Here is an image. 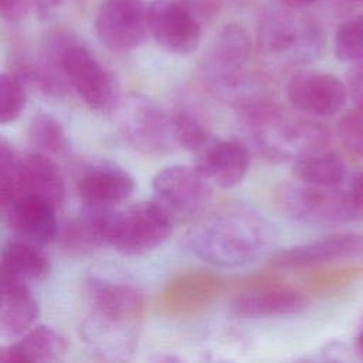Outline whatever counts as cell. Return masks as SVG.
I'll use <instances>...</instances> for the list:
<instances>
[{
  "label": "cell",
  "instance_id": "cell-1",
  "mask_svg": "<svg viewBox=\"0 0 363 363\" xmlns=\"http://www.w3.org/2000/svg\"><path fill=\"white\" fill-rule=\"evenodd\" d=\"M85 296L88 313L79 328L82 342L99 359H129L139 345L147 309L145 295L133 285L89 277Z\"/></svg>",
  "mask_w": 363,
  "mask_h": 363
},
{
  "label": "cell",
  "instance_id": "cell-2",
  "mask_svg": "<svg viewBox=\"0 0 363 363\" xmlns=\"http://www.w3.org/2000/svg\"><path fill=\"white\" fill-rule=\"evenodd\" d=\"M268 242L267 221L241 204H224L204 211L184 235V245L194 257L217 267L252 262Z\"/></svg>",
  "mask_w": 363,
  "mask_h": 363
},
{
  "label": "cell",
  "instance_id": "cell-3",
  "mask_svg": "<svg viewBox=\"0 0 363 363\" xmlns=\"http://www.w3.org/2000/svg\"><path fill=\"white\" fill-rule=\"evenodd\" d=\"M240 121L255 152L272 163L295 160L325 149L328 129L313 116L291 112L268 96L238 108Z\"/></svg>",
  "mask_w": 363,
  "mask_h": 363
},
{
  "label": "cell",
  "instance_id": "cell-4",
  "mask_svg": "<svg viewBox=\"0 0 363 363\" xmlns=\"http://www.w3.org/2000/svg\"><path fill=\"white\" fill-rule=\"evenodd\" d=\"M40 55L54 65L82 102L98 113L113 112L121 101L113 74L72 31L54 28L44 37Z\"/></svg>",
  "mask_w": 363,
  "mask_h": 363
},
{
  "label": "cell",
  "instance_id": "cell-5",
  "mask_svg": "<svg viewBox=\"0 0 363 363\" xmlns=\"http://www.w3.org/2000/svg\"><path fill=\"white\" fill-rule=\"evenodd\" d=\"M258 48L272 64L298 67L315 61L325 48V31L319 21L284 6L262 16L258 26Z\"/></svg>",
  "mask_w": 363,
  "mask_h": 363
},
{
  "label": "cell",
  "instance_id": "cell-6",
  "mask_svg": "<svg viewBox=\"0 0 363 363\" xmlns=\"http://www.w3.org/2000/svg\"><path fill=\"white\" fill-rule=\"evenodd\" d=\"M251 47V38L242 26L230 23L220 28L199 61V74L204 85L235 105L245 99L255 85L244 72Z\"/></svg>",
  "mask_w": 363,
  "mask_h": 363
},
{
  "label": "cell",
  "instance_id": "cell-7",
  "mask_svg": "<svg viewBox=\"0 0 363 363\" xmlns=\"http://www.w3.org/2000/svg\"><path fill=\"white\" fill-rule=\"evenodd\" d=\"M115 122L122 139L136 152L149 156L166 155L176 146L172 113L143 94L121 98Z\"/></svg>",
  "mask_w": 363,
  "mask_h": 363
},
{
  "label": "cell",
  "instance_id": "cell-8",
  "mask_svg": "<svg viewBox=\"0 0 363 363\" xmlns=\"http://www.w3.org/2000/svg\"><path fill=\"white\" fill-rule=\"evenodd\" d=\"M278 210L306 224H340L356 220L360 213L349 191L337 186H316L303 182L282 183L274 191Z\"/></svg>",
  "mask_w": 363,
  "mask_h": 363
},
{
  "label": "cell",
  "instance_id": "cell-9",
  "mask_svg": "<svg viewBox=\"0 0 363 363\" xmlns=\"http://www.w3.org/2000/svg\"><path fill=\"white\" fill-rule=\"evenodd\" d=\"M174 220L156 201H139L115 210L109 247L126 257L145 255L172 235Z\"/></svg>",
  "mask_w": 363,
  "mask_h": 363
},
{
  "label": "cell",
  "instance_id": "cell-10",
  "mask_svg": "<svg viewBox=\"0 0 363 363\" xmlns=\"http://www.w3.org/2000/svg\"><path fill=\"white\" fill-rule=\"evenodd\" d=\"M153 200L174 220L189 221L203 214L213 197V183L196 167L173 164L152 179Z\"/></svg>",
  "mask_w": 363,
  "mask_h": 363
},
{
  "label": "cell",
  "instance_id": "cell-11",
  "mask_svg": "<svg viewBox=\"0 0 363 363\" xmlns=\"http://www.w3.org/2000/svg\"><path fill=\"white\" fill-rule=\"evenodd\" d=\"M309 306V298L299 289L284 284L272 274H257L238 285L230 302V313L244 319L294 315Z\"/></svg>",
  "mask_w": 363,
  "mask_h": 363
},
{
  "label": "cell",
  "instance_id": "cell-12",
  "mask_svg": "<svg viewBox=\"0 0 363 363\" xmlns=\"http://www.w3.org/2000/svg\"><path fill=\"white\" fill-rule=\"evenodd\" d=\"M147 20L150 35L169 54L187 55L201 41V18L193 0H153Z\"/></svg>",
  "mask_w": 363,
  "mask_h": 363
},
{
  "label": "cell",
  "instance_id": "cell-13",
  "mask_svg": "<svg viewBox=\"0 0 363 363\" xmlns=\"http://www.w3.org/2000/svg\"><path fill=\"white\" fill-rule=\"evenodd\" d=\"M94 27L99 43L108 50L133 51L150 35L147 4L143 0H102Z\"/></svg>",
  "mask_w": 363,
  "mask_h": 363
},
{
  "label": "cell",
  "instance_id": "cell-14",
  "mask_svg": "<svg viewBox=\"0 0 363 363\" xmlns=\"http://www.w3.org/2000/svg\"><path fill=\"white\" fill-rule=\"evenodd\" d=\"M227 288V281L207 271H184L172 277L157 295V311L170 318L204 313Z\"/></svg>",
  "mask_w": 363,
  "mask_h": 363
},
{
  "label": "cell",
  "instance_id": "cell-15",
  "mask_svg": "<svg viewBox=\"0 0 363 363\" xmlns=\"http://www.w3.org/2000/svg\"><path fill=\"white\" fill-rule=\"evenodd\" d=\"M285 94L295 111L313 118H325L337 113L345 106L347 88L329 72L302 69L289 78Z\"/></svg>",
  "mask_w": 363,
  "mask_h": 363
},
{
  "label": "cell",
  "instance_id": "cell-16",
  "mask_svg": "<svg viewBox=\"0 0 363 363\" xmlns=\"http://www.w3.org/2000/svg\"><path fill=\"white\" fill-rule=\"evenodd\" d=\"M21 194H35L51 201L57 208L65 200V180L58 163L47 155L18 153L10 184L0 191L1 206Z\"/></svg>",
  "mask_w": 363,
  "mask_h": 363
},
{
  "label": "cell",
  "instance_id": "cell-17",
  "mask_svg": "<svg viewBox=\"0 0 363 363\" xmlns=\"http://www.w3.org/2000/svg\"><path fill=\"white\" fill-rule=\"evenodd\" d=\"M362 258L363 234L339 233L285 248L271 257L269 265L278 269H306Z\"/></svg>",
  "mask_w": 363,
  "mask_h": 363
},
{
  "label": "cell",
  "instance_id": "cell-18",
  "mask_svg": "<svg viewBox=\"0 0 363 363\" xmlns=\"http://www.w3.org/2000/svg\"><path fill=\"white\" fill-rule=\"evenodd\" d=\"M75 186L84 206L115 208L135 190L132 174L111 160L85 163L77 174Z\"/></svg>",
  "mask_w": 363,
  "mask_h": 363
},
{
  "label": "cell",
  "instance_id": "cell-19",
  "mask_svg": "<svg viewBox=\"0 0 363 363\" xmlns=\"http://www.w3.org/2000/svg\"><path fill=\"white\" fill-rule=\"evenodd\" d=\"M57 207L44 197L21 194L1 206L3 220L20 240L48 245L58 237Z\"/></svg>",
  "mask_w": 363,
  "mask_h": 363
},
{
  "label": "cell",
  "instance_id": "cell-20",
  "mask_svg": "<svg viewBox=\"0 0 363 363\" xmlns=\"http://www.w3.org/2000/svg\"><path fill=\"white\" fill-rule=\"evenodd\" d=\"M194 166L221 189L240 184L250 167V153L244 143L214 135L194 152Z\"/></svg>",
  "mask_w": 363,
  "mask_h": 363
},
{
  "label": "cell",
  "instance_id": "cell-21",
  "mask_svg": "<svg viewBox=\"0 0 363 363\" xmlns=\"http://www.w3.org/2000/svg\"><path fill=\"white\" fill-rule=\"evenodd\" d=\"M115 208L84 206L81 214L71 218L58 231L61 250L71 257H85L109 247Z\"/></svg>",
  "mask_w": 363,
  "mask_h": 363
},
{
  "label": "cell",
  "instance_id": "cell-22",
  "mask_svg": "<svg viewBox=\"0 0 363 363\" xmlns=\"http://www.w3.org/2000/svg\"><path fill=\"white\" fill-rule=\"evenodd\" d=\"M40 315V305L27 282L1 275L0 337L4 340L20 337Z\"/></svg>",
  "mask_w": 363,
  "mask_h": 363
},
{
  "label": "cell",
  "instance_id": "cell-23",
  "mask_svg": "<svg viewBox=\"0 0 363 363\" xmlns=\"http://www.w3.org/2000/svg\"><path fill=\"white\" fill-rule=\"evenodd\" d=\"M69 350L67 337L48 325H37L17 342L0 349L1 363H45L62 360Z\"/></svg>",
  "mask_w": 363,
  "mask_h": 363
},
{
  "label": "cell",
  "instance_id": "cell-24",
  "mask_svg": "<svg viewBox=\"0 0 363 363\" xmlns=\"http://www.w3.org/2000/svg\"><path fill=\"white\" fill-rule=\"evenodd\" d=\"M51 262L41 245L13 240L1 251V275L24 282H37L48 277Z\"/></svg>",
  "mask_w": 363,
  "mask_h": 363
},
{
  "label": "cell",
  "instance_id": "cell-25",
  "mask_svg": "<svg viewBox=\"0 0 363 363\" xmlns=\"http://www.w3.org/2000/svg\"><path fill=\"white\" fill-rule=\"evenodd\" d=\"M291 169L296 180L316 186H339L346 176L342 157L326 149L299 156L292 162Z\"/></svg>",
  "mask_w": 363,
  "mask_h": 363
},
{
  "label": "cell",
  "instance_id": "cell-26",
  "mask_svg": "<svg viewBox=\"0 0 363 363\" xmlns=\"http://www.w3.org/2000/svg\"><path fill=\"white\" fill-rule=\"evenodd\" d=\"M27 140L33 152L47 156H62L69 149L68 136L61 122L51 113L38 112L30 121Z\"/></svg>",
  "mask_w": 363,
  "mask_h": 363
},
{
  "label": "cell",
  "instance_id": "cell-27",
  "mask_svg": "<svg viewBox=\"0 0 363 363\" xmlns=\"http://www.w3.org/2000/svg\"><path fill=\"white\" fill-rule=\"evenodd\" d=\"M172 121L177 146L193 153L213 136L206 119L196 109L180 106L173 111Z\"/></svg>",
  "mask_w": 363,
  "mask_h": 363
},
{
  "label": "cell",
  "instance_id": "cell-28",
  "mask_svg": "<svg viewBox=\"0 0 363 363\" xmlns=\"http://www.w3.org/2000/svg\"><path fill=\"white\" fill-rule=\"evenodd\" d=\"M333 51L339 61L363 62V14L353 16L337 26Z\"/></svg>",
  "mask_w": 363,
  "mask_h": 363
},
{
  "label": "cell",
  "instance_id": "cell-29",
  "mask_svg": "<svg viewBox=\"0 0 363 363\" xmlns=\"http://www.w3.org/2000/svg\"><path fill=\"white\" fill-rule=\"evenodd\" d=\"M27 84L14 72L0 77V123L7 125L18 119L26 108Z\"/></svg>",
  "mask_w": 363,
  "mask_h": 363
},
{
  "label": "cell",
  "instance_id": "cell-30",
  "mask_svg": "<svg viewBox=\"0 0 363 363\" xmlns=\"http://www.w3.org/2000/svg\"><path fill=\"white\" fill-rule=\"evenodd\" d=\"M337 133L349 153L363 157V108L354 106L346 111L339 119Z\"/></svg>",
  "mask_w": 363,
  "mask_h": 363
},
{
  "label": "cell",
  "instance_id": "cell-31",
  "mask_svg": "<svg viewBox=\"0 0 363 363\" xmlns=\"http://www.w3.org/2000/svg\"><path fill=\"white\" fill-rule=\"evenodd\" d=\"M85 0H30L31 6L35 9L37 16L43 21L55 20L65 13L74 11Z\"/></svg>",
  "mask_w": 363,
  "mask_h": 363
},
{
  "label": "cell",
  "instance_id": "cell-32",
  "mask_svg": "<svg viewBox=\"0 0 363 363\" xmlns=\"http://www.w3.org/2000/svg\"><path fill=\"white\" fill-rule=\"evenodd\" d=\"M346 88L354 106L363 108V62L353 64L346 74Z\"/></svg>",
  "mask_w": 363,
  "mask_h": 363
},
{
  "label": "cell",
  "instance_id": "cell-33",
  "mask_svg": "<svg viewBox=\"0 0 363 363\" xmlns=\"http://www.w3.org/2000/svg\"><path fill=\"white\" fill-rule=\"evenodd\" d=\"M30 0H0V14L6 23L17 24L23 21L28 13Z\"/></svg>",
  "mask_w": 363,
  "mask_h": 363
},
{
  "label": "cell",
  "instance_id": "cell-34",
  "mask_svg": "<svg viewBox=\"0 0 363 363\" xmlns=\"http://www.w3.org/2000/svg\"><path fill=\"white\" fill-rule=\"evenodd\" d=\"M350 194L360 214H363V170L357 172L350 183Z\"/></svg>",
  "mask_w": 363,
  "mask_h": 363
},
{
  "label": "cell",
  "instance_id": "cell-35",
  "mask_svg": "<svg viewBox=\"0 0 363 363\" xmlns=\"http://www.w3.org/2000/svg\"><path fill=\"white\" fill-rule=\"evenodd\" d=\"M318 0H279V3L282 6H286V7H291V9H303V7H308L313 3H316Z\"/></svg>",
  "mask_w": 363,
  "mask_h": 363
},
{
  "label": "cell",
  "instance_id": "cell-36",
  "mask_svg": "<svg viewBox=\"0 0 363 363\" xmlns=\"http://www.w3.org/2000/svg\"><path fill=\"white\" fill-rule=\"evenodd\" d=\"M356 350L359 352V354L363 356V330L356 337Z\"/></svg>",
  "mask_w": 363,
  "mask_h": 363
},
{
  "label": "cell",
  "instance_id": "cell-37",
  "mask_svg": "<svg viewBox=\"0 0 363 363\" xmlns=\"http://www.w3.org/2000/svg\"><path fill=\"white\" fill-rule=\"evenodd\" d=\"M353 1H359V3H363V0H353Z\"/></svg>",
  "mask_w": 363,
  "mask_h": 363
}]
</instances>
